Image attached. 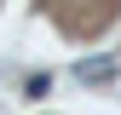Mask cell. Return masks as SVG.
<instances>
[{
  "label": "cell",
  "instance_id": "obj_1",
  "mask_svg": "<svg viewBox=\"0 0 121 115\" xmlns=\"http://www.w3.org/2000/svg\"><path fill=\"white\" fill-rule=\"evenodd\" d=\"M115 75H121V58H81V63H75V81L81 86H104Z\"/></svg>",
  "mask_w": 121,
  "mask_h": 115
}]
</instances>
